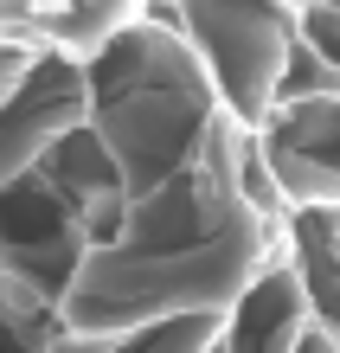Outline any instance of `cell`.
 Instances as JSON below:
<instances>
[{"instance_id": "1", "label": "cell", "mask_w": 340, "mask_h": 353, "mask_svg": "<svg viewBox=\"0 0 340 353\" xmlns=\"http://www.w3.org/2000/svg\"><path fill=\"white\" fill-rule=\"evenodd\" d=\"M186 46H193L199 71L219 110L244 129H257L276 103V77L289 65V7L283 0H186L180 19Z\"/></svg>"}, {"instance_id": "2", "label": "cell", "mask_w": 340, "mask_h": 353, "mask_svg": "<svg viewBox=\"0 0 340 353\" xmlns=\"http://www.w3.org/2000/svg\"><path fill=\"white\" fill-rule=\"evenodd\" d=\"M289 32L308 58H321L340 77V7H289Z\"/></svg>"}, {"instance_id": "3", "label": "cell", "mask_w": 340, "mask_h": 353, "mask_svg": "<svg viewBox=\"0 0 340 353\" xmlns=\"http://www.w3.org/2000/svg\"><path fill=\"white\" fill-rule=\"evenodd\" d=\"M295 353H340V341L328 334V327H321V321H308V334H302V341H295Z\"/></svg>"}]
</instances>
